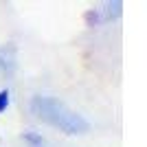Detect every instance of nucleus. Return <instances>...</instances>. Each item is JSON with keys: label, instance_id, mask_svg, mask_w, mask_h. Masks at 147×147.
I'll list each match as a JSON object with an SVG mask.
<instances>
[{"label": "nucleus", "instance_id": "1", "mask_svg": "<svg viewBox=\"0 0 147 147\" xmlns=\"http://www.w3.org/2000/svg\"><path fill=\"white\" fill-rule=\"evenodd\" d=\"M31 112L37 119H42L44 123H49L53 127H59L64 134H70V136L86 134L90 129V123L81 114L68 110L61 101H57L53 97H33L31 99Z\"/></svg>", "mask_w": 147, "mask_h": 147}, {"label": "nucleus", "instance_id": "3", "mask_svg": "<svg viewBox=\"0 0 147 147\" xmlns=\"http://www.w3.org/2000/svg\"><path fill=\"white\" fill-rule=\"evenodd\" d=\"M22 138L29 143V147H46V141H44L37 132H24V134H22Z\"/></svg>", "mask_w": 147, "mask_h": 147}, {"label": "nucleus", "instance_id": "4", "mask_svg": "<svg viewBox=\"0 0 147 147\" xmlns=\"http://www.w3.org/2000/svg\"><path fill=\"white\" fill-rule=\"evenodd\" d=\"M9 101H11L9 99V90H0V114L9 108Z\"/></svg>", "mask_w": 147, "mask_h": 147}, {"label": "nucleus", "instance_id": "2", "mask_svg": "<svg viewBox=\"0 0 147 147\" xmlns=\"http://www.w3.org/2000/svg\"><path fill=\"white\" fill-rule=\"evenodd\" d=\"M121 16V2H105L101 9H94L86 16L90 24H101V22H110L112 18Z\"/></svg>", "mask_w": 147, "mask_h": 147}]
</instances>
